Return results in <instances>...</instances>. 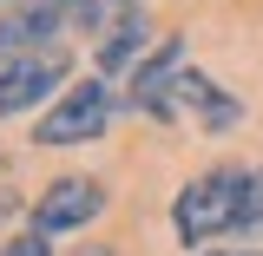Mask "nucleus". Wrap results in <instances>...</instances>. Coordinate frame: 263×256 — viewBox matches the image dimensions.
<instances>
[{
	"mask_svg": "<svg viewBox=\"0 0 263 256\" xmlns=\"http://www.w3.org/2000/svg\"><path fill=\"white\" fill-rule=\"evenodd\" d=\"M237 191H243V171H230V164L191 178V184L178 191V210H171L178 237H184V243H211L217 230H237Z\"/></svg>",
	"mask_w": 263,
	"mask_h": 256,
	"instance_id": "f257e3e1",
	"label": "nucleus"
},
{
	"mask_svg": "<svg viewBox=\"0 0 263 256\" xmlns=\"http://www.w3.org/2000/svg\"><path fill=\"white\" fill-rule=\"evenodd\" d=\"M105 125H112V92H105L99 79H86V86H72V92L33 125V145H46V151H60V145H86V138H99Z\"/></svg>",
	"mask_w": 263,
	"mask_h": 256,
	"instance_id": "f03ea898",
	"label": "nucleus"
},
{
	"mask_svg": "<svg viewBox=\"0 0 263 256\" xmlns=\"http://www.w3.org/2000/svg\"><path fill=\"white\" fill-rule=\"evenodd\" d=\"M99 210H105V184L99 178H60V184H46L40 204H33V230L40 237H60V230L92 224Z\"/></svg>",
	"mask_w": 263,
	"mask_h": 256,
	"instance_id": "7ed1b4c3",
	"label": "nucleus"
},
{
	"mask_svg": "<svg viewBox=\"0 0 263 256\" xmlns=\"http://www.w3.org/2000/svg\"><path fill=\"white\" fill-rule=\"evenodd\" d=\"M66 72H72L66 53H27V60H13L7 72H0V119H13V112L40 105L46 92H60Z\"/></svg>",
	"mask_w": 263,
	"mask_h": 256,
	"instance_id": "20e7f679",
	"label": "nucleus"
},
{
	"mask_svg": "<svg viewBox=\"0 0 263 256\" xmlns=\"http://www.w3.org/2000/svg\"><path fill=\"white\" fill-rule=\"evenodd\" d=\"M66 27V13L53 0H20L7 20H0V72L13 60H27V53H46V40Z\"/></svg>",
	"mask_w": 263,
	"mask_h": 256,
	"instance_id": "39448f33",
	"label": "nucleus"
},
{
	"mask_svg": "<svg viewBox=\"0 0 263 256\" xmlns=\"http://www.w3.org/2000/svg\"><path fill=\"white\" fill-rule=\"evenodd\" d=\"M191 66H184V40H164L152 60L132 72V105L138 112H171L164 99H178V79H184Z\"/></svg>",
	"mask_w": 263,
	"mask_h": 256,
	"instance_id": "423d86ee",
	"label": "nucleus"
},
{
	"mask_svg": "<svg viewBox=\"0 0 263 256\" xmlns=\"http://www.w3.org/2000/svg\"><path fill=\"white\" fill-rule=\"evenodd\" d=\"M178 99H184V105H191V112H197V119H204L211 131L237 125V112H243V105H237L230 92H217V86H211V79H197V72H184V79H178Z\"/></svg>",
	"mask_w": 263,
	"mask_h": 256,
	"instance_id": "0eeeda50",
	"label": "nucleus"
},
{
	"mask_svg": "<svg viewBox=\"0 0 263 256\" xmlns=\"http://www.w3.org/2000/svg\"><path fill=\"white\" fill-rule=\"evenodd\" d=\"M138 53H145V13H138V7H132L125 20H119V27L105 33V46H99V66H105V72H138Z\"/></svg>",
	"mask_w": 263,
	"mask_h": 256,
	"instance_id": "6e6552de",
	"label": "nucleus"
},
{
	"mask_svg": "<svg viewBox=\"0 0 263 256\" xmlns=\"http://www.w3.org/2000/svg\"><path fill=\"white\" fill-rule=\"evenodd\" d=\"M263 230V164L243 171V191H237V237Z\"/></svg>",
	"mask_w": 263,
	"mask_h": 256,
	"instance_id": "1a4fd4ad",
	"label": "nucleus"
},
{
	"mask_svg": "<svg viewBox=\"0 0 263 256\" xmlns=\"http://www.w3.org/2000/svg\"><path fill=\"white\" fill-rule=\"evenodd\" d=\"M0 256H53V250H46V237H40V230H27V237H13Z\"/></svg>",
	"mask_w": 263,
	"mask_h": 256,
	"instance_id": "9d476101",
	"label": "nucleus"
},
{
	"mask_svg": "<svg viewBox=\"0 0 263 256\" xmlns=\"http://www.w3.org/2000/svg\"><path fill=\"white\" fill-rule=\"evenodd\" d=\"M112 7H125V13H132V7H138V0H112Z\"/></svg>",
	"mask_w": 263,
	"mask_h": 256,
	"instance_id": "9b49d317",
	"label": "nucleus"
}]
</instances>
